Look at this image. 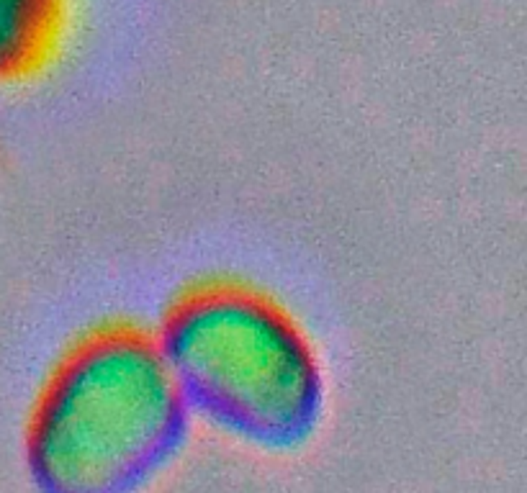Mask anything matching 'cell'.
I'll return each instance as SVG.
<instances>
[{
    "label": "cell",
    "mask_w": 527,
    "mask_h": 493,
    "mask_svg": "<svg viewBox=\"0 0 527 493\" xmlns=\"http://www.w3.org/2000/svg\"><path fill=\"white\" fill-rule=\"evenodd\" d=\"M191 413L155 332L100 324L49 365L26 416L39 493H142L183 449Z\"/></svg>",
    "instance_id": "cell-1"
},
{
    "label": "cell",
    "mask_w": 527,
    "mask_h": 493,
    "mask_svg": "<svg viewBox=\"0 0 527 493\" xmlns=\"http://www.w3.org/2000/svg\"><path fill=\"white\" fill-rule=\"evenodd\" d=\"M191 419L265 452L314 437L327 409L317 342L286 304L242 280H201L155 329Z\"/></svg>",
    "instance_id": "cell-2"
},
{
    "label": "cell",
    "mask_w": 527,
    "mask_h": 493,
    "mask_svg": "<svg viewBox=\"0 0 527 493\" xmlns=\"http://www.w3.org/2000/svg\"><path fill=\"white\" fill-rule=\"evenodd\" d=\"M67 0H0V85L21 82L57 49Z\"/></svg>",
    "instance_id": "cell-3"
}]
</instances>
